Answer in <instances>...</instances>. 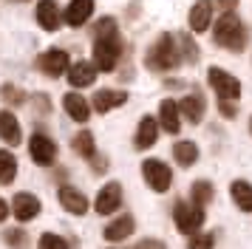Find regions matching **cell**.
Wrapping results in <instances>:
<instances>
[{"instance_id": "cell-1", "label": "cell", "mask_w": 252, "mask_h": 249, "mask_svg": "<svg viewBox=\"0 0 252 249\" xmlns=\"http://www.w3.org/2000/svg\"><path fill=\"white\" fill-rule=\"evenodd\" d=\"M122 54V37L114 17H102L94 26V65L96 71H114Z\"/></svg>"}, {"instance_id": "cell-2", "label": "cell", "mask_w": 252, "mask_h": 249, "mask_svg": "<svg viewBox=\"0 0 252 249\" xmlns=\"http://www.w3.org/2000/svg\"><path fill=\"white\" fill-rule=\"evenodd\" d=\"M213 40H216L221 48H227V51H244L247 43H250V29L244 26L235 11H224L221 17L216 20V29H213Z\"/></svg>"}, {"instance_id": "cell-3", "label": "cell", "mask_w": 252, "mask_h": 249, "mask_svg": "<svg viewBox=\"0 0 252 249\" xmlns=\"http://www.w3.org/2000/svg\"><path fill=\"white\" fill-rule=\"evenodd\" d=\"M182 62V51L176 45V37L173 34H159L156 43L148 48V57H145V65L156 74H164V71H173V68Z\"/></svg>"}, {"instance_id": "cell-4", "label": "cell", "mask_w": 252, "mask_h": 249, "mask_svg": "<svg viewBox=\"0 0 252 249\" xmlns=\"http://www.w3.org/2000/svg\"><path fill=\"white\" fill-rule=\"evenodd\" d=\"M173 221H176V229L182 235L184 232L193 235V232H198L204 226V207H198L193 201H176V207H173Z\"/></svg>"}, {"instance_id": "cell-5", "label": "cell", "mask_w": 252, "mask_h": 249, "mask_svg": "<svg viewBox=\"0 0 252 249\" xmlns=\"http://www.w3.org/2000/svg\"><path fill=\"white\" fill-rule=\"evenodd\" d=\"M142 176H145L150 190H156V192H167L173 184V170L161 158H145L142 161Z\"/></svg>"}, {"instance_id": "cell-6", "label": "cell", "mask_w": 252, "mask_h": 249, "mask_svg": "<svg viewBox=\"0 0 252 249\" xmlns=\"http://www.w3.org/2000/svg\"><path fill=\"white\" fill-rule=\"evenodd\" d=\"M207 79H210L213 91H216L221 99H238L241 96V82L232 77V74H227L224 68L213 65L210 71H207Z\"/></svg>"}, {"instance_id": "cell-7", "label": "cell", "mask_w": 252, "mask_h": 249, "mask_svg": "<svg viewBox=\"0 0 252 249\" xmlns=\"http://www.w3.org/2000/svg\"><path fill=\"white\" fill-rule=\"evenodd\" d=\"M68 65H71V60L63 48H48V51H43V54L37 57V68L46 77H63L68 71Z\"/></svg>"}, {"instance_id": "cell-8", "label": "cell", "mask_w": 252, "mask_h": 249, "mask_svg": "<svg viewBox=\"0 0 252 249\" xmlns=\"http://www.w3.org/2000/svg\"><path fill=\"white\" fill-rule=\"evenodd\" d=\"M29 153H32V158H34L37 164L48 167V164H54V158H57V142L46 133H34L29 139Z\"/></svg>"}, {"instance_id": "cell-9", "label": "cell", "mask_w": 252, "mask_h": 249, "mask_svg": "<svg viewBox=\"0 0 252 249\" xmlns=\"http://www.w3.org/2000/svg\"><path fill=\"white\" fill-rule=\"evenodd\" d=\"M119 207H122V184H119V181H108L102 190H99V195H96L94 210L99 215H111V213H116Z\"/></svg>"}, {"instance_id": "cell-10", "label": "cell", "mask_w": 252, "mask_h": 249, "mask_svg": "<svg viewBox=\"0 0 252 249\" xmlns=\"http://www.w3.org/2000/svg\"><path fill=\"white\" fill-rule=\"evenodd\" d=\"M40 210H43V204H40V198H37L34 192H17L12 198V213L17 221H34L37 215H40Z\"/></svg>"}, {"instance_id": "cell-11", "label": "cell", "mask_w": 252, "mask_h": 249, "mask_svg": "<svg viewBox=\"0 0 252 249\" xmlns=\"http://www.w3.org/2000/svg\"><path fill=\"white\" fill-rule=\"evenodd\" d=\"M94 0H71L68 6H65V14H63V20L68 23L71 29H80V26H85V23L91 20L94 14Z\"/></svg>"}, {"instance_id": "cell-12", "label": "cell", "mask_w": 252, "mask_h": 249, "mask_svg": "<svg viewBox=\"0 0 252 249\" xmlns=\"http://www.w3.org/2000/svg\"><path fill=\"white\" fill-rule=\"evenodd\" d=\"M213 9H216L213 0H195V6L190 9V29L195 34H204L213 26Z\"/></svg>"}, {"instance_id": "cell-13", "label": "cell", "mask_w": 252, "mask_h": 249, "mask_svg": "<svg viewBox=\"0 0 252 249\" xmlns=\"http://www.w3.org/2000/svg\"><path fill=\"white\" fill-rule=\"evenodd\" d=\"M136 229V221H133V215L130 213H122L116 215V221H111V224L105 226V241H111V244H119V241H125V238H130V232Z\"/></svg>"}, {"instance_id": "cell-14", "label": "cell", "mask_w": 252, "mask_h": 249, "mask_svg": "<svg viewBox=\"0 0 252 249\" xmlns=\"http://www.w3.org/2000/svg\"><path fill=\"white\" fill-rule=\"evenodd\" d=\"M179 113H182L190 124H198L201 119H204V113H207L204 96H201V93H187V96H182V102H179Z\"/></svg>"}, {"instance_id": "cell-15", "label": "cell", "mask_w": 252, "mask_h": 249, "mask_svg": "<svg viewBox=\"0 0 252 249\" xmlns=\"http://www.w3.org/2000/svg\"><path fill=\"white\" fill-rule=\"evenodd\" d=\"M57 198H60V204H63L68 213H74V215H85L88 213V198H85L77 187H71V184H63V187H60Z\"/></svg>"}, {"instance_id": "cell-16", "label": "cell", "mask_w": 252, "mask_h": 249, "mask_svg": "<svg viewBox=\"0 0 252 249\" xmlns=\"http://www.w3.org/2000/svg\"><path fill=\"white\" fill-rule=\"evenodd\" d=\"M68 82L71 88H88V85H94V79H96V65L94 62H85V60H80V62H74V65H68Z\"/></svg>"}, {"instance_id": "cell-17", "label": "cell", "mask_w": 252, "mask_h": 249, "mask_svg": "<svg viewBox=\"0 0 252 249\" xmlns=\"http://www.w3.org/2000/svg\"><path fill=\"white\" fill-rule=\"evenodd\" d=\"M127 102V93L125 91H114V88H99L94 93V111L96 113H108L119 108V105H125Z\"/></svg>"}, {"instance_id": "cell-18", "label": "cell", "mask_w": 252, "mask_h": 249, "mask_svg": "<svg viewBox=\"0 0 252 249\" xmlns=\"http://www.w3.org/2000/svg\"><path fill=\"white\" fill-rule=\"evenodd\" d=\"M159 127L167 133H179L182 127V113H179V102L161 99L159 102Z\"/></svg>"}, {"instance_id": "cell-19", "label": "cell", "mask_w": 252, "mask_h": 249, "mask_svg": "<svg viewBox=\"0 0 252 249\" xmlns=\"http://www.w3.org/2000/svg\"><path fill=\"white\" fill-rule=\"evenodd\" d=\"M156 139H159V119H153V116H142L139 119V127H136V150H148V147L156 145Z\"/></svg>"}, {"instance_id": "cell-20", "label": "cell", "mask_w": 252, "mask_h": 249, "mask_svg": "<svg viewBox=\"0 0 252 249\" xmlns=\"http://www.w3.org/2000/svg\"><path fill=\"white\" fill-rule=\"evenodd\" d=\"M37 23H40V29H46V31H57L60 29L63 14H60V6L54 0H40V3H37Z\"/></svg>"}, {"instance_id": "cell-21", "label": "cell", "mask_w": 252, "mask_h": 249, "mask_svg": "<svg viewBox=\"0 0 252 249\" xmlns=\"http://www.w3.org/2000/svg\"><path fill=\"white\" fill-rule=\"evenodd\" d=\"M63 108H65V113H68L74 122H88V116H91L88 99L80 96V93H74V91H68V93L63 96Z\"/></svg>"}, {"instance_id": "cell-22", "label": "cell", "mask_w": 252, "mask_h": 249, "mask_svg": "<svg viewBox=\"0 0 252 249\" xmlns=\"http://www.w3.org/2000/svg\"><path fill=\"white\" fill-rule=\"evenodd\" d=\"M0 139L6 142V145L17 147L23 142V130H20V122H17V116L12 111H3L0 113Z\"/></svg>"}, {"instance_id": "cell-23", "label": "cell", "mask_w": 252, "mask_h": 249, "mask_svg": "<svg viewBox=\"0 0 252 249\" xmlns=\"http://www.w3.org/2000/svg\"><path fill=\"white\" fill-rule=\"evenodd\" d=\"M229 195H232V201H235L238 210L252 213V184H250V181L235 179L232 184H229Z\"/></svg>"}, {"instance_id": "cell-24", "label": "cell", "mask_w": 252, "mask_h": 249, "mask_svg": "<svg viewBox=\"0 0 252 249\" xmlns=\"http://www.w3.org/2000/svg\"><path fill=\"white\" fill-rule=\"evenodd\" d=\"M173 158L182 164V167H193L195 161H198V145L195 142H176L173 145Z\"/></svg>"}, {"instance_id": "cell-25", "label": "cell", "mask_w": 252, "mask_h": 249, "mask_svg": "<svg viewBox=\"0 0 252 249\" xmlns=\"http://www.w3.org/2000/svg\"><path fill=\"white\" fill-rule=\"evenodd\" d=\"M71 147H74V153H77V156L88 158V161H91V158L96 156V139H94L91 130H80V133L74 136Z\"/></svg>"}, {"instance_id": "cell-26", "label": "cell", "mask_w": 252, "mask_h": 249, "mask_svg": "<svg viewBox=\"0 0 252 249\" xmlns=\"http://www.w3.org/2000/svg\"><path fill=\"white\" fill-rule=\"evenodd\" d=\"M216 198V190H213V184L207 179H198L193 181V187H190V201L198 204V207H207V204Z\"/></svg>"}, {"instance_id": "cell-27", "label": "cell", "mask_w": 252, "mask_h": 249, "mask_svg": "<svg viewBox=\"0 0 252 249\" xmlns=\"http://www.w3.org/2000/svg\"><path fill=\"white\" fill-rule=\"evenodd\" d=\"M17 176V158L12 150H0V184H12Z\"/></svg>"}, {"instance_id": "cell-28", "label": "cell", "mask_w": 252, "mask_h": 249, "mask_svg": "<svg viewBox=\"0 0 252 249\" xmlns=\"http://www.w3.org/2000/svg\"><path fill=\"white\" fill-rule=\"evenodd\" d=\"M0 96L9 102L12 108H20V105H26V91H23V88H17V85H12V82L0 85Z\"/></svg>"}, {"instance_id": "cell-29", "label": "cell", "mask_w": 252, "mask_h": 249, "mask_svg": "<svg viewBox=\"0 0 252 249\" xmlns=\"http://www.w3.org/2000/svg\"><path fill=\"white\" fill-rule=\"evenodd\" d=\"M37 249H68V241L54 235V232H43L40 241H37Z\"/></svg>"}, {"instance_id": "cell-30", "label": "cell", "mask_w": 252, "mask_h": 249, "mask_svg": "<svg viewBox=\"0 0 252 249\" xmlns=\"http://www.w3.org/2000/svg\"><path fill=\"white\" fill-rule=\"evenodd\" d=\"M216 247V238L210 232H193L190 241H187V249H213Z\"/></svg>"}, {"instance_id": "cell-31", "label": "cell", "mask_w": 252, "mask_h": 249, "mask_svg": "<svg viewBox=\"0 0 252 249\" xmlns=\"http://www.w3.org/2000/svg\"><path fill=\"white\" fill-rule=\"evenodd\" d=\"M179 51H182V60H187V62H195L198 60V48H195L190 34H182V48Z\"/></svg>"}, {"instance_id": "cell-32", "label": "cell", "mask_w": 252, "mask_h": 249, "mask_svg": "<svg viewBox=\"0 0 252 249\" xmlns=\"http://www.w3.org/2000/svg\"><path fill=\"white\" fill-rule=\"evenodd\" d=\"M6 244L14 247V249H26L29 247V235H26L23 229H9V232H6Z\"/></svg>"}, {"instance_id": "cell-33", "label": "cell", "mask_w": 252, "mask_h": 249, "mask_svg": "<svg viewBox=\"0 0 252 249\" xmlns=\"http://www.w3.org/2000/svg\"><path fill=\"white\" fill-rule=\"evenodd\" d=\"M218 111H221V116L232 119V116L238 113V105H235V99H221V102H218Z\"/></svg>"}, {"instance_id": "cell-34", "label": "cell", "mask_w": 252, "mask_h": 249, "mask_svg": "<svg viewBox=\"0 0 252 249\" xmlns=\"http://www.w3.org/2000/svg\"><path fill=\"white\" fill-rule=\"evenodd\" d=\"M34 105H37V113L43 116V113H51V99H48L46 93H34Z\"/></svg>"}, {"instance_id": "cell-35", "label": "cell", "mask_w": 252, "mask_h": 249, "mask_svg": "<svg viewBox=\"0 0 252 249\" xmlns=\"http://www.w3.org/2000/svg\"><path fill=\"white\" fill-rule=\"evenodd\" d=\"M136 249H167L161 241H156V238H142L136 244Z\"/></svg>"}, {"instance_id": "cell-36", "label": "cell", "mask_w": 252, "mask_h": 249, "mask_svg": "<svg viewBox=\"0 0 252 249\" xmlns=\"http://www.w3.org/2000/svg\"><path fill=\"white\" fill-rule=\"evenodd\" d=\"M218 9H224V11H232L235 6H238V0H213Z\"/></svg>"}, {"instance_id": "cell-37", "label": "cell", "mask_w": 252, "mask_h": 249, "mask_svg": "<svg viewBox=\"0 0 252 249\" xmlns=\"http://www.w3.org/2000/svg\"><path fill=\"white\" fill-rule=\"evenodd\" d=\"M9 210H12V207H9V204H6L3 198H0V224L6 221V215H9Z\"/></svg>"}, {"instance_id": "cell-38", "label": "cell", "mask_w": 252, "mask_h": 249, "mask_svg": "<svg viewBox=\"0 0 252 249\" xmlns=\"http://www.w3.org/2000/svg\"><path fill=\"white\" fill-rule=\"evenodd\" d=\"M250 130H252V119H250Z\"/></svg>"}]
</instances>
